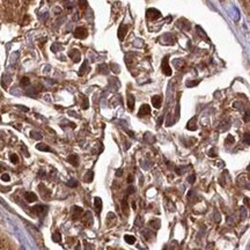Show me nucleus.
Instances as JSON below:
<instances>
[{
	"label": "nucleus",
	"mask_w": 250,
	"mask_h": 250,
	"mask_svg": "<svg viewBox=\"0 0 250 250\" xmlns=\"http://www.w3.org/2000/svg\"><path fill=\"white\" fill-rule=\"evenodd\" d=\"M82 212L83 211L81 207H79V206H73V208H72V218H73V219H78L79 217H81Z\"/></svg>",
	"instance_id": "nucleus-5"
},
{
	"label": "nucleus",
	"mask_w": 250,
	"mask_h": 250,
	"mask_svg": "<svg viewBox=\"0 0 250 250\" xmlns=\"http://www.w3.org/2000/svg\"><path fill=\"white\" fill-rule=\"evenodd\" d=\"M124 240L129 243V244H133V243L136 242V237L132 236V235H125L124 236Z\"/></svg>",
	"instance_id": "nucleus-21"
},
{
	"label": "nucleus",
	"mask_w": 250,
	"mask_h": 250,
	"mask_svg": "<svg viewBox=\"0 0 250 250\" xmlns=\"http://www.w3.org/2000/svg\"><path fill=\"white\" fill-rule=\"evenodd\" d=\"M162 72L166 76H171V69H170L169 65H168V58L167 57L162 60Z\"/></svg>",
	"instance_id": "nucleus-4"
},
{
	"label": "nucleus",
	"mask_w": 250,
	"mask_h": 250,
	"mask_svg": "<svg viewBox=\"0 0 250 250\" xmlns=\"http://www.w3.org/2000/svg\"><path fill=\"white\" fill-rule=\"evenodd\" d=\"M59 49H60V45H59L58 43H54V44H53V45L51 46V50H52L53 52H57V51H58Z\"/></svg>",
	"instance_id": "nucleus-28"
},
{
	"label": "nucleus",
	"mask_w": 250,
	"mask_h": 250,
	"mask_svg": "<svg viewBox=\"0 0 250 250\" xmlns=\"http://www.w3.org/2000/svg\"><path fill=\"white\" fill-rule=\"evenodd\" d=\"M21 85H22L23 87H26V86H29V85H30L29 78H22V80H21Z\"/></svg>",
	"instance_id": "nucleus-25"
},
{
	"label": "nucleus",
	"mask_w": 250,
	"mask_h": 250,
	"mask_svg": "<svg viewBox=\"0 0 250 250\" xmlns=\"http://www.w3.org/2000/svg\"><path fill=\"white\" fill-rule=\"evenodd\" d=\"M19 108H21V109H22L23 111H28V110H29V109H28V108H27V106H19Z\"/></svg>",
	"instance_id": "nucleus-39"
},
{
	"label": "nucleus",
	"mask_w": 250,
	"mask_h": 250,
	"mask_svg": "<svg viewBox=\"0 0 250 250\" xmlns=\"http://www.w3.org/2000/svg\"><path fill=\"white\" fill-rule=\"evenodd\" d=\"M247 189H249V190H250V183L248 184V185H247Z\"/></svg>",
	"instance_id": "nucleus-43"
},
{
	"label": "nucleus",
	"mask_w": 250,
	"mask_h": 250,
	"mask_svg": "<svg viewBox=\"0 0 250 250\" xmlns=\"http://www.w3.org/2000/svg\"><path fill=\"white\" fill-rule=\"evenodd\" d=\"M79 4H80V6L82 8L87 7V1H86V0H79Z\"/></svg>",
	"instance_id": "nucleus-33"
},
{
	"label": "nucleus",
	"mask_w": 250,
	"mask_h": 250,
	"mask_svg": "<svg viewBox=\"0 0 250 250\" xmlns=\"http://www.w3.org/2000/svg\"><path fill=\"white\" fill-rule=\"evenodd\" d=\"M87 35H88V32H87V30L85 29V28H76V31H74V36H76V38H81V39H83V38L87 37Z\"/></svg>",
	"instance_id": "nucleus-3"
},
{
	"label": "nucleus",
	"mask_w": 250,
	"mask_h": 250,
	"mask_svg": "<svg viewBox=\"0 0 250 250\" xmlns=\"http://www.w3.org/2000/svg\"><path fill=\"white\" fill-rule=\"evenodd\" d=\"M26 225H27V228L29 229V232L31 233V235H32V237L37 241V243L41 245V243L43 242V239H42V234L39 233V230H38L37 228L35 227V226H32V225H30L29 222H26Z\"/></svg>",
	"instance_id": "nucleus-1"
},
{
	"label": "nucleus",
	"mask_w": 250,
	"mask_h": 250,
	"mask_svg": "<svg viewBox=\"0 0 250 250\" xmlns=\"http://www.w3.org/2000/svg\"><path fill=\"white\" fill-rule=\"evenodd\" d=\"M24 198H26V200L28 203H34V202L37 200V196L35 195V192H26Z\"/></svg>",
	"instance_id": "nucleus-9"
},
{
	"label": "nucleus",
	"mask_w": 250,
	"mask_h": 250,
	"mask_svg": "<svg viewBox=\"0 0 250 250\" xmlns=\"http://www.w3.org/2000/svg\"><path fill=\"white\" fill-rule=\"evenodd\" d=\"M67 161L71 165H73L74 167H76L79 165V158H78V155H76V154H71L67 158Z\"/></svg>",
	"instance_id": "nucleus-13"
},
{
	"label": "nucleus",
	"mask_w": 250,
	"mask_h": 250,
	"mask_svg": "<svg viewBox=\"0 0 250 250\" xmlns=\"http://www.w3.org/2000/svg\"><path fill=\"white\" fill-rule=\"evenodd\" d=\"M226 143H227V144H233V143H234V138L232 136H228L227 139H226Z\"/></svg>",
	"instance_id": "nucleus-32"
},
{
	"label": "nucleus",
	"mask_w": 250,
	"mask_h": 250,
	"mask_svg": "<svg viewBox=\"0 0 250 250\" xmlns=\"http://www.w3.org/2000/svg\"><path fill=\"white\" fill-rule=\"evenodd\" d=\"M249 121H250V113L247 111L245 115H244V122H249Z\"/></svg>",
	"instance_id": "nucleus-34"
},
{
	"label": "nucleus",
	"mask_w": 250,
	"mask_h": 250,
	"mask_svg": "<svg viewBox=\"0 0 250 250\" xmlns=\"http://www.w3.org/2000/svg\"><path fill=\"white\" fill-rule=\"evenodd\" d=\"M67 185L71 187V188H76V185H78V182H76V180H71L69 182H67Z\"/></svg>",
	"instance_id": "nucleus-27"
},
{
	"label": "nucleus",
	"mask_w": 250,
	"mask_h": 250,
	"mask_svg": "<svg viewBox=\"0 0 250 250\" xmlns=\"http://www.w3.org/2000/svg\"><path fill=\"white\" fill-rule=\"evenodd\" d=\"M150 113H151V108H150L148 104H143V106H140V109H139V116L140 117L146 116V115H148Z\"/></svg>",
	"instance_id": "nucleus-7"
},
{
	"label": "nucleus",
	"mask_w": 250,
	"mask_h": 250,
	"mask_svg": "<svg viewBox=\"0 0 250 250\" xmlns=\"http://www.w3.org/2000/svg\"><path fill=\"white\" fill-rule=\"evenodd\" d=\"M240 213H241V219H244V218L247 217V211H245L244 207H241V208H240Z\"/></svg>",
	"instance_id": "nucleus-29"
},
{
	"label": "nucleus",
	"mask_w": 250,
	"mask_h": 250,
	"mask_svg": "<svg viewBox=\"0 0 250 250\" xmlns=\"http://www.w3.org/2000/svg\"><path fill=\"white\" fill-rule=\"evenodd\" d=\"M11 161H12L14 165L19 163V158H17V155H16V154H12V155H11Z\"/></svg>",
	"instance_id": "nucleus-26"
},
{
	"label": "nucleus",
	"mask_w": 250,
	"mask_h": 250,
	"mask_svg": "<svg viewBox=\"0 0 250 250\" xmlns=\"http://www.w3.org/2000/svg\"><path fill=\"white\" fill-rule=\"evenodd\" d=\"M122 211L125 215L129 214V204H128V196H125L124 199L122 200Z\"/></svg>",
	"instance_id": "nucleus-10"
},
{
	"label": "nucleus",
	"mask_w": 250,
	"mask_h": 250,
	"mask_svg": "<svg viewBox=\"0 0 250 250\" xmlns=\"http://www.w3.org/2000/svg\"><path fill=\"white\" fill-rule=\"evenodd\" d=\"M94 205H95V208H96V212L100 213L102 210V199L100 197L94 198Z\"/></svg>",
	"instance_id": "nucleus-14"
},
{
	"label": "nucleus",
	"mask_w": 250,
	"mask_h": 250,
	"mask_svg": "<svg viewBox=\"0 0 250 250\" xmlns=\"http://www.w3.org/2000/svg\"><path fill=\"white\" fill-rule=\"evenodd\" d=\"M195 180H196V176H195V175H191L189 178H188V181H189V183H191V184L195 182Z\"/></svg>",
	"instance_id": "nucleus-35"
},
{
	"label": "nucleus",
	"mask_w": 250,
	"mask_h": 250,
	"mask_svg": "<svg viewBox=\"0 0 250 250\" xmlns=\"http://www.w3.org/2000/svg\"><path fill=\"white\" fill-rule=\"evenodd\" d=\"M88 71H89L88 61H85V63L82 64V66H81V68H80V71H79V76H83V74H86Z\"/></svg>",
	"instance_id": "nucleus-18"
},
{
	"label": "nucleus",
	"mask_w": 250,
	"mask_h": 250,
	"mask_svg": "<svg viewBox=\"0 0 250 250\" xmlns=\"http://www.w3.org/2000/svg\"><path fill=\"white\" fill-rule=\"evenodd\" d=\"M146 15H147V17L150 20H156V19H159L160 16H161V13H160L158 9H155V8H150V9H147Z\"/></svg>",
	"instance_id": "nucleus-2"
},
{
	"label": "nucleus",
	"mask_w": 250,
	"mask_h": 250,
	"mask_svg": "<svg viewBox=\"0 0 250 250\" xmlns=\"http://www.w3.org/2000/svg\"><path fill=\"white\" fill-rule=\"evenodd\" d=\"M243 139H244V143H247L248 145H250V134L249 133H245Z\"/></svg>",
	"instance_id": "nucleus-31"
},
{
	"label": "nucleus",
	"mask_w": 250,
	"mask_h": 250,
	"mask_svg": "<svg viewBox=\"0 0 250 250\" xmlns=\"http://www.w3.org/2000/svg\"><path fill=\"white\" fill-rule=\"evenodd\" d=\"M36 148H37L38 151H42V152H52V150L48 145L43 144V143H39V144L36 145Z\"/></svg>",
	"instance_id": "nucleus-15"
},
{
	"label": "nucleus",
	"mask_w": 250,
	"mask_h": 250,
	"mask_svg": "<svg viewBox=\"0 0 250 250\" xmlns=\"http://www.w3.org/2000/svg\"><path fill=\"white\" fill-rule=\"evenodd\" d=\"M76 250H79V245H78V247H76Z\"/></svg>",
	"instance_id": "nucleus-44"
},
{
	"label": "nucleus",
	"mask_w": 250,
	"mask_h": 250,
	"mask_svg": "<svg viewBox=\"0 0 250 250\" xmlns=\"http://www.w3.org/2000/svg\"><path fill=\"white\" fill-rule=\"evenodd\" d=\"M99 71L101 73H103V74H106L108 73V66H106V64H101L99 66Z\"/></svg>",
	"instance_id": "nucleus-22"
},
{
	"label": "nucleus",
	"mask_w": 250,
	"mask_h": 250,
	"mask_svg": "<svg viewBox=\"0 0 250 250\" xmlns=\"http://www.w3.org/2000/svg\"><path fill=\"white\" fill-rule=\"evenodd\" d=\"M122 173H123V170H122V169H119V170H117V176H121Z\"/></svg>",
	"instance_id": "nucleus-41"
},
{
	"label": "nucleus",
	"mask_w": 250,
	"mask_h": 250,
	"mask_svg": "<svg viewBox=\"0 0 250 250\" xmlns=\"http://www.w3.org/2000/svg\"><path fill=\"white\" fill-rule=\"evenodd\" d=\"M249 169H250V167H249Z\"/></svg>",
	"instance_id": "nucleus-46"
},
{
	"label": "nucleus",
	"mask_w": 250,
	"mask_h": 250,
	"mask_svg": "<svg viewBox=\"0 0 250 250\" xmlns=\"http://www.w3.org/2000/svg\"><path fill=\"white\" fill-rule=\"evenodd\" d=\"M82 108H83V109H87V108H88V100H87V99H85V101H83Z\"/></svg>",
	"instance_id": "nucleus-36"
},
{
	"label": "nucleus",
	"mask_w": 250,
	"mask_h": 250,
	"mask_svg": "<svg viewBox=\"0 0 250 250\" xmlns=\"http://www.w3.org/2000/svg\"><path fill=\"white\" fill-rule=\"evenodd\" d=\"M1 180L5 181V182H8V181L11 180V177H9V175L8 174H2L1 175Z\"/></svg>",
	"instance_id": "nucleus-30"
},
{
	"label": "nucleus",
	"mask_w": 250,
	"mask_h": 250,
	"mask_svg": "<svg viewBox=\"0 0 250 250\" xmlns=\"http://www.w3.org/2000/svg\"><path fill=\"white\" fill-rule=\"evenodd\" d=\"M52 240L54 241V242H60V240H61V236H60V234L57 232V233H54V234L52 235Z\"/></svg>",
	"instance_id": "nucleus-24"
},
{
	"label": "nucleus",
	"mask_w": 250,
	"mask_h": 250,
	"mask_svg": "<svg viewBox=\"0 0 250 250\" xmlns=\"http://www.w3.org/2000/svg\"><path fill=\"white\" fill-rule=\"evenodd\" d=\"M46 210L48 208H46V206H44V205H36L34 207V211L37 213V214H44Z\"/></svg>",
	"instance_id": "nucleus-16"
},
{
	"label": "nucleus",
	"mask_w": 250,
	"mask_h": 250,
	"mask_svg": "<svg viewBox=\"0 0 250 250\" xmlns=\"http://www.w3.org/2000/svg\"><path fill=\"white\" fill-rule=\"evenodd\" d=\"M243 202H244V204L248 205V206L250 207V198H244V200H243Z\"/></svg>",
	"instance_id": "nucleus-38"
},
{
	"label": "nucleus",
	"mask_w": 250,
	"mask_h": 250,
	"mask_svg": "<svg viewBox=\"0 0 250 250\" xmlns=\"http://www.w3.org/2000/svg\"><path fill=\"white\" fill-rule=\"evenodd\" d=\"M126 32H128V27L125 24H122L121 27H119V29H118V38L119 39H124Z\"/></svg>",
	"instance_id": "nucleus-11"
},
{
	"label": "nucleus",
	"mask_w": 250,
	"mask_h": 250,
	"mask_svg": "<svg viewBox=\"0 0 250 250\" xmlns=\"http://www.w3.org/2000/svg\"><path fill=\"white\" fill-rule=\"evenodd\" d=\"M7 1H12V0H7Z\"/></svg>",
	"instance_id": "nucleus-45"
},
{
	"label": "nucleus",
	"mask_w": 250,
	"mask_h": 250,
	"mask_svg": "<svg viewBox=\"0 0 250 250\" xmlns=\"http://www.w3.org/2000/svg\"><path fill=\"white\" fill-rule=\"evenodd\" d=\"M208 154H210V156H217V153H215V151H214V148H212V150H211V152H210V153H208Z\"/></svg>",
	"instance_id": "nucleus-37"
},
{
	"label": "nucleus",
	"mask_w": 250,
	"mask_h": 250,
	"mask_svg": "<svg viewBox=\"0 0 250 250\" xmlns=\"http://www.w3.org/2000/svg\"><path fill=\"white\" fill-rule=\"evenodd\" d=\"M152 103H153L154 108L159 109L160 106H161V103H162V99H161V96H159V95L153 96V97H152Z\"/></svg>",
	"instance_id": "nucleus-12"
},
{
	"label": "nucleus",
	"mask_w": 250,
	"mask_h": 250,
	"mask_svg": "<svg viewBox=\"0 0 250 250\" xmlns=\"http://www.w3.org/2000/svg\"><path fill=\"white\" fill-rule=\"evenodd\" d=\"M30 136H31V138H34V139H37V140H41V139H42V136H41L38 132H36V131H31Z\"/></svg>",
	"instance_id": "nucleus-23"
},
{
	"label": "nucleus",
	"mask_w": 250,
	"mask_h": 250,
	"mask_svg": "<svg viewBox=\"0 0 250 250\" xmlns=\"http://www.w3.org/2000/svg\"><path fill=\"white\" fill-rule=\"evenodd\" d=\"M68 56L72 58V60L74 61V63H78V61H80V59H81V54H80V52L78 50H72Z\"/></svg>",
	"instance_id": "nucleus-8"
},
{
	"label": "nucleus",
	"mask_w": 250,
	"mask_h": 250,
	"mask_svg": "<svg viewBox=\"0 0 250 250\" xmlns=\"http://www.w3.org/2000/svg\"><path fill=\"white\" fill-rule=\"evenodd\" d=\"M93 178H94V173L93 171H87V174L85 175V177H83V181L86 183H91V181H93Z\"/></svg>",
	"instance_id": "nucleus-20"
},
{
	"label": "nucleus",
	"mask_w": 250,
	"mask_h": 250,
	"mask_svg": "<svg viewBox=\"0 0 250 250\" xmlns=\"http://www.w3.org/2000/svg\"><path fill=\"white\" fill-rule=\"evenodd\" d=\"M128 106H129L130 110H133V108H134V96L131 94L128 96Z\"/></svg>",
	"instance_id": "nucleus-19"
},
{
	"label": "nucleus",
	"mask_w": 250,
	"mask_h": 250,
	"mask_svg": "<svg viewBox=\"0 0 250 250\" xmlns=\"http://www.w3.org/2000/svg\"><path fill=\"white\" fill-rule=\"evenodd\" d=\"M82 221L86 226H91V224H93V215H91V213L86 212V214L83 215L82 218Z\"/></svg>",
	"instance_id": "nucleus-6"
},
{
	"label": "nucleus",
	"mask_w": 250,
	"mask_h": 250,
	"mask_svg": "<svg viewBox=\"0 0 250 250\" xmlns=\"http://www.w3.org/2000/svg\"><path fill=\"white\" fill-rule=\"evenodd\" d=\"M131 192H134V188H132V187H130V188H129V191H128V193H131Z\"/></svg>",
	"instance_id": "nucleus-40"
},
{
	"label": "nucleus",
	"mask_w": 250,
	"mask_h": 250,
	"mask_svg": "<svg viewBox=\"0 0 250 250\" xmlns=\"http://www.w3.org/2000/svg\"><path fill=\"white\" fill-rule=\"evenodd\" d=\"M187 129L190 130V131H195L197 129V123H196V118H192L191 121L187 124Z\"/></svg>",
	"instance_id": "nucleus-17"
},
{
	"label": "nucleus",
	"mask_w": 250,
	"mask_h": 250,
	"mask_svg": "<svg viewBox=\"0 0 250 250\" xmlns=\"http://www.w3.org/2000/svg\"><path fill=\"white\" fill-rule=\"evenodd\" d=\"M128 181H129V183H130V182H132V181H133V178H132V176H129V180H128Z\"/></svg>",
	"instance_id": "nucleus-42"
}]
</instances>
